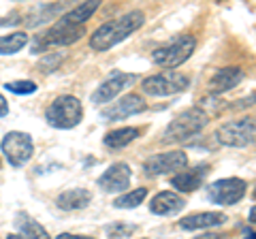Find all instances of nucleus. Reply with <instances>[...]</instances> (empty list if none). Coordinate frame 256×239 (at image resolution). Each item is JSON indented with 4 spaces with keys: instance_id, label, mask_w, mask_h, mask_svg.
<instances>
[{
    "instance_id": "f257e3e1",
    "label": "nucleus",
    "mask_w": 256,
    "mask_h": 239,
    "mask_svg": "<svg viewBox=\"0 0 256 239\" xmlns=\"http://www.w3.org/2000/svg\"><path fill=\"white\" fill-rule=\"evenodd\" d=\"M143 24H146V15L141 11H130L118 20H111L94 30V34L90 36V47L94 52H107L118 43H122L132 32H137Z\"/></svg>"
},
{
    "instance_id": "f03ea898",
    "label": "nucleus",
    "mask_w": 256,
    "mask_h": 239,
    "mask_svg": "<svg viewBox=\"0 0 256 239\" xmlns=\"http://www.w3.org/2000/svg\"><path fill=\"white\" fill-rule=\"evenodd\" d=\"M207 122H210V114L201 107H190L186 111H182L164 128L162 143H182V141L196 137L207 126Z\"/></svg>"
},
{
    "instance_id": "7ed1b4c3",
    "label": "nucleus",
    "mask_w": 256,
    "mask_h": 239,
    "mask_svg": "<svg viewBox=\"0 0 256 239\" xmlns=\"http://www.w3.org/2000/svg\"><path fill=\"white\" fill-rule=\"evenodd\" d=\"M45 120L52 128H60V130L75 128L84 120L82 100L77 96H70V94H62V96L54 98L52 105L45 109Z\"/></svg>"
},
{
    "instance_id": "20e7f679",
    "label": "nucleus",
    "mask_w": 256,
    "mask_h": 239,
    "mask_svg": "<svg viewBox=\"0 0 256 239\" xmlns=\"http://www.w3.org/2000/svg\"><path fill=\"white\" fill-rule=\"evenodd\" d=\"M196 50V38L192 34H182L178 36L173 43L160 47L152 54V62H154L156 66H162V68H175L184 64L192 54Z\"/></svg>"
},
{
    "instance_id": "39448f33",
    "label": "nucleus",
    "mask_w": 256,
    "mask_h": 239,
    "mask_svg": "<svg viewBox=\"0 0 256 239\" xmlns=\"http://www.w3.org/2000/svg\"><path fill=\"white\" fill-rule=\"evenodd\" d=\"M84 34H86V28H84V26H73V24H66V22L58 20L43 36H36V41L32 43V52L38 54L41 50H47V47L73 45V43H77Z\"/></svg>"
},
{
    "instance_id": "423d86ee",
    "label": "nucleus",
    "mask_w": 256,
    "mask_h": 239,
    "mask_svg": "<svg viewBox=\"0 0 256 239\" xmlns=\"http://www.w3.org/2000/svg\"><path fill=\"white\" fill-rule=\"evenodd\" d=\"M254 137H256L254 118H242L235 120V122H226L216 132V139L228 148H248L254 143Z\"/></svg>"
},
{
    "instance_id": "0eeeda50",
    "label": "nucleus",
    "mask_w": 256,
    "mask_h": 239,
    "mask_svg": "<svg viewBox=\"0 0 256 239\" xmlns=\"http://www.w3.org/2000/svg\"><path fill=\"white\" fill-rule=\"evenodd\" d=\"M2 154L6 158V162L15 169L20 166H26L30 162L32 154H34V146H32V137L28 132H22V130H11L4 134L2 139Z\"/></svg>"
},
{
    "instance_id": "6e6552de",
    "label": "nucleus",
    "mask_w": 256,
    "mask_h": 239,
    "mask_svg": "<svg viewBox=\"0 0 256 239\" xmlns=\"http://www.w3.org/2000/svg\"><path fill=\"white\" fill-rule=\"evenodd\" d=\"M190 86V77L178 73V70H164V73L152 75L143 82V92L150 96H171V94L184 92Z\"/></svg>"
},
{
    "instance_id": "1a4fd4ad",
    "label": "nucleus",
    "mask_w": 256,
    "mask_h": 239,
    "mask_svg": "<svg viewBox=\"0 0 256 239\" xmlns=\"http://www.w3.org/2000/svg\"><path fill=\"white\" fill-rule=\"evenodd\" d=\"M248 184L242 178H224L207 188V198L216 205H235L246 196Z\"/></svg>"
},
{
    "instance_id": "9d476101",
    "label": "nucleus",
    "mask_w": 256,
    "mask_h": 239,
    "mask_svg": "<svg viewBox=\"0 0 256 239\" xmlns=\"http://www.w3.org/2000/svg\"><path fill=\"white\" fill-rule=\"evenodd\" d=\"M188 164V156L184 152H164V154H154L143 162V173L150 178L156 175H166V173H178L184 171Z\"/></svg>"
},
{
    "instance_id": "9b49d317",
    "label": "nucleus",
    "mask_w": 256,
    "mask_h": 239,
    "mask_svg": "<svg viewBox=\"0 0 256 239\" xmlns=\"http://www.w3.org/2000/svg\"><path fill=\"white\" fill-rule=\"evenodd\" d=\"M134 82H137V75L132 73H116L109 79H105L96 90L92 92V102L94 105H105V102H111L120 92H124L126 88H130Z\"/></svg>"
},
{
    "instance_id": "f8f14e48",
    "label": "nucleus",
    "mask_w": 256,
    "mask_h": 239,
    "mask_svg": "<svg viewBox=\"0 0 256 239\" xmlns=\"http://www.w3.org/2000/svg\"><path fill=\"white\" fill-rule=\"evenodd\" d=\"M146 98L139 96V94H126L118 102H111L109 107H105L100 111L102 120H111V122H118V120H126L130 116H137L146 111Z\"/></svg>"
},
{
    "instance_id": "ddd939ff",
    "label": "nucleus",
    "mask_w": 256,
    "mask_h": 239,
    "mask_svg": "<svg viewBox=\"0 0 256 239\" xmlns=\"http://www.w3.org/2000/svg\"><path fill=\"white\" fill-rule=\"evenodd\" d=\"M130 184V166L126 162H116L98 178V188L102 192H124Z\"/></svg>"
},
{
    "instance_id": "4468645a",
    "label": "nucleus",
    "mask_w": 256,
    "mask_h": 239,
    "mask_svg": "<svg viewBox=\"0 0 256 239\" xmlns=\"http://www.w3.org/2000/svg\"><path fill=\"white\" fill-rule=\"evenodd\" d=\"M184 207H186V201L173 190H162L150 201V212L154 216H175Z\"/></svg>"
},
{
    "instance_id": "2eb2a0df",
    "label": "nucleus",
    "mask_w": 256,
    "mask_h": 239,
    "mask_svg": "<svg viewBox=\"0 0 256 239\" xmlns=\"http://www.w3.org/2000/svg\"><path fill=\"white\" fill-rule=\"evenodd\" d=\"M207 171H210V164H196V166H192V169L180 171L178 175L171 178V186L178 188L180 192H194L205 182Z\"/></svg>"
},
{
    "instance_id": "dca6fc26",
    "label": "nucleus",
    "mask_w": 256,
    "mask_h": 239,
    "mask_svg": "<svg viewBox=\"0 0 256 239\" xmlns=\"http://www.w3.org/2000/svg\"><path fill=\"white\" fill-rule=\"evenodd\" d=\"M226 224V214L222 212H201V214H190V216L180 220V228L184 230H205Z\"/></svg>"
},
{
    "instance_id": "f3484780",
    "label": "nucleus",
    "mask_w": 256,
    "mask_h": 239,
    "mask_svg": "<svg viewBox=\"0 0 256 239\" xmlns=\"http://www.w3.org/2000/svg\"><path fill=\"white\" fill-rule=\"evenodd\" d=\"M244 68L239 66H226V68H220L216 70L210 79V92L212 94H222V92H228L233 90L235 86H239L244 82Z\"/></svg>"
},
{
    "instance_id": "a211bd4d",
    "label": "nucleus",
    "mask_w": 256,
    "mask_h": 239,
    "mask_svg": "<svg viewBox=\"0 0 256 239\" xmlns=\"http://www.w3.org/2000/svg\"><path fill=\"white\" fill-rule=\"evenodd\" d=\"M92 201V194L90 190L86 188H70V190H64V192L56 198V205L64 212H73V210H84Z\"/></svg>"
},
{
    "instance_id": "6ab92c4d",
    "label": "nucleus",
    "mask_w": 256,
    "mask_h": 239,
    "mask_svg": "<svg viewBox=\"0 0 256 239\" xmlns=\"http://www.w3.org/2000/svg\"><path fill=\"white\" fill-rule=\"evenodd\" d=\"M15 226L20 230L18 235L24 239H52L50 233L43 228V224H38L34 218H30L28 214H24V212H20L18 216H15Z\"/></svg>"
},
{
    "instance_id": "aec40b11",
    "label": "nucleus",
    "mask_w": 256,
    "mask_h": 239,
    "mask_svg": "<svg viewBox=\"0 0 256 239\" xmlns=\"http://www.w3.org/2000/svg\"><path fill=\"white\" fill-rule=\"evenodd\" d=\"M139 134H141V130L134 128V126H128V128H116V130H111V132L105 134L102 143H105L107 148H111V150H122V148L128 146V143H132Z\"/></svg>"
},
{
    "instance_id": "412c9836",
    "label": "nucleus",
    "mask_w": 256,
    "mask_h": 239,
    "mask_svg": "<svg viewBox=\"0 0 256 239\" xmlns=\"http://www.w3.org/2000/svg\"><path fill=\"white\" fill-rule=\"evenodd\" d=\"M98 4L100 2H96V0H88V2H82V4H77L75 9H70L66 15H62L60 20L66 24H73V26H82L84 22H88L96 13Z\"/></svg>"
},
{
    "instance_id": "4be33fe9",
    "label": "nucleus",
    "mask_w": 256,
    "mask_h": 239,
    "mask_svg": "<svg viewBox=\"0 0 256 239\" xmlns=\"http://www.w3.org/2000/svg\"><path fill=\"white\" fill-rule=\"evenodd\" d=\"M28 45V34L26 32H11L0 36V56H13L20 50Z\"/></svg>"
},
{
    "instance_id": "5701e85b",
    "label": "nucleus",
    "mask_w": 256,
    "mask_h": 239,
    "mask_svg": "<svg viewBox=\"0 0 256 239\" xmlns=\"http://www.w3.org/2000/svg\"><path fill=\"white\" fill-rule=\"evenodd\" d=\"M148 196V188H134V190H128V192L120 194L116 201H114V207L118 210H134L139 207Z\"/></svg>"
},
{
    "instance_id": "b1692460",
    "label": "nucleus",
    "mask_w": 256,
    "mask_h": 239,
    "mask_svg": "<svg viewBox=\"0 0 256 239\" xmlns=\"http://www.w3.org/2000/svg\"><path fill=\"white\" fill-rule=\"evenodd\" d=\"M4 90L11 94H20V96H28V94H34L38 90V86L30 79H20V82H6Z\"/></svg>"
},
{
    "instance_id": "393cba45",
    "label": "nucleus",
    "mask_w": 256,
    "mask_h": 239,
    "mask_svg": "<svg viewBox=\"0 0 256 239\" xmlns=\"http://www.w3.org/2000/svg\"><path fill=\"white\" fill-rule=\"evenodd\" d=\"M134 224H128V222H111V224L105 226V233L111 237V239H122V237H128L134 233Z\"/></svg>"
},
{
    "instance_id": "a878e982",
    "label": "nucleus",
    "mask_w": 256,
    "mask_h": 239,
    "mask_svg": "<svg viewBox=\"0 0 256 239\" xmlns=\"http://www.w3.org/2000/svg\"><path fill=\"white\" fill-rule=\"evenodd\" d=\"M4 116H9V102L0 94V118H4Z\"/></svg>"
},
{
    "instance_id": "bb28decb",
    "label": "nucleus",
    "mask_w": 256,
    "mask_h": 239,
    "mask_svg": "<svg viewBox=\"0 0 256 239\" xmlns=\"http://www.w3.org/2000/svg\"><path fill=\"white\" fill-rule=\"evenodd\" d=\"M56 239H94V237H86V235H73V233H60Z\"/></svg>"
},
{
    "instance_id": "cd10ccee",
    "label": "nucleus",
    "mask_w": 256,
    "mask_h": 239,
    "mask_svg": "<svg viewBox=\"0 0 256 239\" xmlns=\"http://www.w3.org/2000/svg\"><path fill=\"white\" fill-rule=\"evenodd\" d=\"M194 239H224L222 233H203V235H196Z\"/></svg>"
},
{
    "instance_id": "c85d7f7f",
    "label": "nucleus",
    "mask_w": 256,
    "mask_h": 239,
    "mask_svg": "<svg viewBox=\"0 0 256 239\" xmlns=\"http://www.w3.org/2000/svg\"><path fill=\"white\" fill-rule=\"evenodd\" d=\"M6 239H24V237H20V235H15V233H11V235H6Z\"/></svg>"
},
{
    "instance_id": "c756f323",
    "label": "nucleus",
    "mask_w": 256,
    "mask_h": 239,
    "mask_svg": "<svg viewBox=\"0 0 256 239\" xmlns=\"http://www.w3.org/2000/svg\"><path fill=\"white\" fill-rule=\"evenodd\" d=\"M246 239H254V230H250V233H248V237Z\"/></svg>"
},
{
    "instance_id": "7c9ffc66",
    "label": "nucleus",
    "mask_w": 256,
    "mask_h": 239,
    "mask_svg": "<svg viewBox=\"0 0 256 239\" xmlns=\"http://www.w3.org/2000/svg\"><path fill=\"white\" fill-rule=\"evenodd\" d=\"M2 24H4V20H2V18H0V26H2Z\"/></svg>"
},
{
    "instance_id": "2f4dec72",
    "label": "nucleus",
    "mask_w": 256,
    "mask_h": 239,
    "mask_svg": "<svg viewBox=\"0 0 256 239\" xmlns=\"http://www.w3.org/2000/svg\"><path fill=\"white\" fill-rule=\"evenodd\" d=\"M146 239H148V237H146Z\"/></svg>"
}]
</instances>
